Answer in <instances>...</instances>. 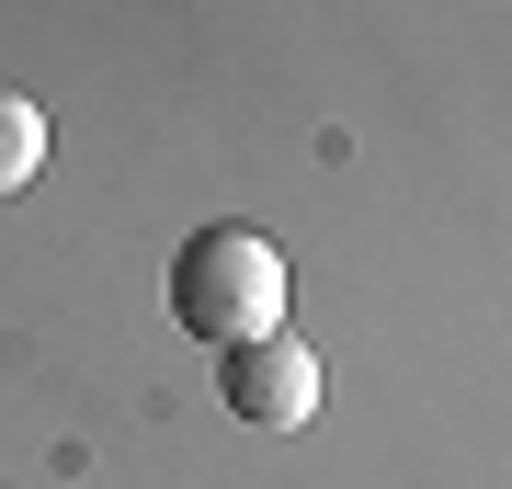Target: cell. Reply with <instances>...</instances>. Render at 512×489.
Segmentation results:
<instances>
[{"mask_svg":"<svg viewBox=\"0 0 512 489\" xmlns=\"http://www.w3.org/2000/svg\"><path fill=\"white\" fill-rule=\"evenodd\" d=\"M171 319H183L194 342H217V353L285 330V251L262 228H239V217L194 228L183 251H171Z\"/></svg>","mask_w":512,"mask_h":489,"instance_id":"obj_1","label":"cell"},{"mask_svg":"<svg viewBox=\"0 0 512 489\" xmlns=\"http://www.w3.org/2000/svg\"><path fill=\"white\" fill-rule=\"evenodd\" d=\"M217 399L251 421V433H296V421L319 410V353L296 342V330H262V342H228L217 364Z\"/></svg>","mask_w":512,"mask_h":489,"instance_id":"obj_2","label":"cell"},{"mask_svg":"<svg viewBox=\"0 0 512 489\" xmlns=\"http://www.w3.org/2000/svg\"><path fill=\"white\" fill-rule=\"evenodd\" d=\"M35 171H46V114L23 91H0V194H23Z\"/></svg>","mask_w":512,"mask_h":489,"instance_id":"obj_3","label":"cell"}]
</instances>
